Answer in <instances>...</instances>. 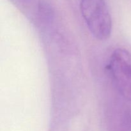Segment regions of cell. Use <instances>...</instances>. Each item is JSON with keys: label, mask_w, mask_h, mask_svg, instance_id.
<instances>
[{"label": "cell", "mask_w": 131, "mask_h": 131, "mask_svg": "<svg viewBox=\"0 0 131 131\" xmlns=\"http://www.w3.org/2000/svg\"><path fill=\"white\" fill-rule=\"evenodd\" d=\"M111 131H131V106H127L110 119Z\"/></svg>", "instance_id": "3957f363"}, {"label": "cell", "mask_w": 131, "mask_h": 131, "mask_svg": "<svg viewBox=\"0 0 131 131\" xmlns=\"http://www.w3.org/2000/svg\"><path fill=\"white\" fill-rule=\"evenodd\" d=\"M80 10L91 33L100 40L108 39L112 30V22L105 1L81 0Z\"/></svg>", "instance_id": "6da1fadb"}, {"label": "cell", "mask_w": 131, "mask_h": 131, "mask_svg": "<svg viewBox=\"0 0 131 131\" xmlns=\"http://www.w3.org/2000/svg\"><path fill=\"white\" fill-rule=\"evenodd\" d=\"M107 69L122 97L131 101V54L124 49H115Z\"/></svg>", "instance_id": "7a4b0ae2"}]
</instances>
